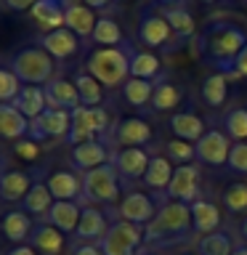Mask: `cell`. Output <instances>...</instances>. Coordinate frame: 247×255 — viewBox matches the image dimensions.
<instances>
[{
    "label": "cell",
    "mask_w": 247,
    "mask_h": 255,
    "mask_svg": "<svg viewBox=\"0 0 247 255\" xmlns=\"http://www.w3.org/2000/svg\"><path fill=\"white\" fill-rule=\"evenodd\" d=\"M223 205L229 213H245L247 210V183H231L223 191Z\"/></svg>",
    "instance_id": "obj_41"
},
{
    "label": "cell",
    "mask_w": 247,
    "mask_h": 255,
    "mask_svg": "<svg viewBox=\"0 0 247 255\" xmlns=\"http://www.w3.org/2000/svg\"><path fill=\"white\" fill-rule=\"evenodd\" d=\"M231 255H247V247H234V253Z\"/></svg>",
    "instance_id": "obj_52"
},
{
    "label": "cell",
    "mask_w": 247,
    "mask_h": 255,
    "mask_svg": "<svg viewBox=\"0 0 247 255\" xmlns=\"http://www.w3.org/2000/svg\"><path fill=\"white\" fill-rule=\"evenodd\" d=\"M112 138H115V143H120V146H146V143L151 141V128L149 123H143L141 117H125L120 120V123L112 128Z\"/></svg>",
    "instance_id": "obj_14"
},
{
    "label": "cell",
    "mask_w": 247,
    "mask_h": 255,
    "mask_svg": "<svg viewBox=\"0 0 247 255\" xmlns=\"http://www.w3.org/2000/svg\"><path fill=\"white\" fill-rule=\"evenodd\" d=\"M109 162L115 165V170L120 173L123 181H135V178H143V175H146V167L151 162V157L138 146H125V149H117Z\"/></svg>",
    "instance_id": "obj_10"
},
{
    "label": "cell",
    "mask_w": 247,
    "mask_h": 255,
    "mask_svg": "<svg viewBox=\"0 0 247 255\" xmlns=\"http://www.w3.org/2000/svg\"><path fill=\"white\" fill-rule=\"evenodd\" d=\"M5 255H37V250H32L29 245H16L13 250H8Z\"/></svg>",
    "instance_id": "obj_48"
},
{
    "label": "cell",
    "mask_w": 247,
    "mask_h": 255,
    "mask_svg": "<svg viewBox=\"0 0 247 255\" xmlns=\"http://www.w3.org/2000/svg\"><path fill=\"white\" fill-rule=\"evenodd\" d=\"M88 8H99V11H107V8L112 5V0H85Z\"/></svg>",
    "instance_id": "obj_50"
},
{
    "label": "cell",
    "mask_w": 247,
    "mask_h": 255,
    "mask_svg": "<svg viewBox=\"0 0 247 255\" xmlns=\"http://www.w3.org/2000/svg\"><path fill=\"white\" fill-rule=\"evenodd\" d=\"M72 130V112H64V109H45L37 120H32V128H29V138L32 141H45V138H59L64 135L67 138Z\"/></svg>",
    "instance_id": "obj_8"
},
{
    "label": "cell",
    "mask_w": 247,
    "mask_h": 255,
    "mask_svg": "<svg viewBox=\"0 0 247 255\" xmlns=\"http://www.w3.org/2000/svg\"><path fill=\"white\" fill-rule=\"evenodd\" d=\"M154 3H157V5H165V8H167V5H178V0H154Z\"/></svg>",
    "instance_id": "obj_51"
},
{
    "label": "cell",
    "mask_w": 247,
    "mask_h": 255,
    "mask_svg": "<svg viewBox=\"0 0 247 255\" xmlns=\"http://www.w3.org/2000/svg\"><path fill=\"white\" fill-rule=\"evenodd\" d=\"M29 128H32V120L24 117L13 104H3L0 107V130H3L5 138H11V141L29 138Z\"/></svg>",
    "instance_id": "obj_22"
},
{
    "label": "cell",
    "mask_w": 247,
    "mask_h": 255,
    "mask_svg": "<svg viewBox=\"0 0 247 255\" xmlns=\"http://www.w3.org/2000/svg\"><path fill=\"white\" fill-rule=\"evenodd\" d=\"M165 149H167V157H170L173 162L186 165V162H191V159H197V149H194V143H189V141H181V138L167 141Z\"/></svg>",
    "instance_id": "obj_43"
},
{
    "label": "cell",
    "mask_w": 247,
    "mask_h": 255,
    "mask_svg": "<svg viewBox=\"0 0 247 255\" xmlns=\"http://www.w3.org/2000/svg\"><path fill=\"white\" fill-rule=\"evenodd\" d=\"M197 48H199L202 61L213 72H221V75H226L229 80L242 77L237 72V59L247 48V29L242 24L213 19L202 32H199Z\"/></svg>",
    "instance_id": "obj_1"
},
{
    "label": "cell",
    "mask_w": 247,
    "mask_h": 255,
    "mask_svg": "<svg viewBox=\"0 0 247 255\" xmlns=\"http://www.w3.org/2000/svg\"><path fill=\"white\" fill-rule=\"evenodd\" d=\"M197 149V159L202 165H213V167H221L229 162V154H231V138L223 130H215L210 128L202 138L194 143Z\"/></svg>",
    "instance_id": "obj_9"
},
{
    "label": "cell",
    "mask_w": 247,
    "mask_h": 255,
    "mask_svg": "<svg viewBox=\"0 0 247 255\" xmlns=\"http://www.w3.org/2000/svg\"><path fill=\"white\" fill-rule=\"evenodd\" d=\"M80 218H83V207H80L77 202H53L51 213H48L43 221L56 226L61 234H69V231H77Z\"/></svg>",
    "instance_id": "obj_23"
},
{
    "label": "cell",
    "mask_w": 247,
    "mask_h": 255,
    "mask_svg": "<svg viewBox=\"0 0 247 255\" xmlns=\"http://www.w3.org/2000/svg\"><path fill=\"white\" fill-rule=\"evenodd\" d=\"M162 16L167 19L170 29L178 37H191V35H194V16H191V11L186 5H181V3L178 5H167Z\"/></svg>",
    "instance_id": "obj_36"
},
{
    "label": "cell",
    "mask_w": 247,
    "mask_h": 255,
    "mask_svg": "<svg viewBox=\"0 0 247 255\" xmlns=\"http://www.w3.org/2000/svg\"><path fill=\"white\" fill-rule=\"evenodd\" d=\"M48 189H51L56 202H75V199L83 197V178L75 173L59 170V173H51Z\"/></svg>",
    "instance_id": "obj_19"
},
{
    "label": "cell",
    "mask_w": 247,
    "mask_h": 255,
    "mask_svg": "<svg viewBox=\"0 0 247 255\" xmlns=\"http://www.w3.org/2000/svg\"><path fill=\"white\" fill-rule=\"evenodd\" d=\"M40 48H43L45 53H51V59H69V56L77 53L80 40L72 29L61 27V29L45 32V35L40 37Z\"/></svg>",
    "instance_id": "obj_16"
},
{
    "label": "cell",
    "mask_w": 247,
    "mask_h": 255,
    "mask_svg": "<svg viewBox=\"0 0 247 255\" xmlns=\"http://www.w3.org/2000/svg\"><path fill=\"white\" fill-rule=\"evenodd\" d=\"M146 255H149V253H146Z\"/></svg>",
    "instance_id": "obj_58"
},
{
    "label": "cell",
    "mask_w": 247,
    "mask_h": 255,
    "mask_svg": "<svg viewBox=\"0 0 247 255\" xmlns=\"http://www.w3.org/2000/svg\"><path fill=\"white\" fill-rule=\"evenodd\" d=\"M120 3H125V0H120Z\"/></svg>",
    "instance_id": "obj_56"
},
{
    "label": "cell",
    "mask_w": 247,
    "mask_h": 255,
    "mask_svg": "<svg viewBox=\"0 0 247 255\" xmlns=\"http://www.w3.org/2000/svg\"><path fill=\"white\" fill-rule=\"evenodd\" d=\"M53 202H56V199H53V194H51V189H48V183L35 181V186L29 189V194L21 199V207H24V213L40 215V221H43L45 215L51 213Z\"/></svg>",
    "instance_id": "obj_28"
},
{
    "label": "cell",
    "mask_w": 247,
    "mask_h": 255,
    "mask_svg": "<svg viewBox=\"0 0 247 255\" xmlns=\"http://www.w3.org/2000/svg\"><path fill=\"white\" fill-rule=\"evenodd\" d=\"M229 167L237 173H247V143H234V146H231Z\"/></svg>",
    "instance_id": "obj_44"
},
{
    "label": "cell",
    "mask_w": 247,
    "mask_h": 255,
    "mask_svg": "<svg viewBox=\"0 0 247 255\" xmlns=\"http://www.w3.org/2000/svg\"><path fill=\"white\" fill-rule=\"evenodd\" d=\"M35 186L29 173L24 170H5L3 178H0V197L5 202H21L24 197L29 194V189Z\"/></svg>",
    "instance_id": "obj_24"
},
{
    "label": "cell",
    "mask_w": 247,
    "mask_h": 255,
    "mask_svg": "<svg viewBox=\"0 0 247 255\" xmlns=\"http://www.w3.org/2000/svg\"><path fill=\"white\" fill-rule=\"evenodd\" d=\"M237 72H239L242 77H247V48L239 53V59H237Z\"/></svg>",
    "instance_id": "obj_49"
},
{
    "label": "cell",
    "mask_w": 247,
    "mask_h": 255,
    "mask_svg": "<svg viewBox=\"0 0 247 255\" xmlns=\"http://www.w3.org/2000/svg\"><path fill=\"white\" fill-rule=\"evenodd\" d=\"M170 130L175 133V138L189 141V143H197L207 133L205 123L197 115H191V112H175V115L170 117Z\"/></svg>",
    "instance_id": "obj_25"
},
{
    "label": "cell",
    "mask_w": 247,
    "mask_h": 255,
    "mask_svg": "<svg viewBox=\"0 0 247 255\" xmlns=\"http://www.w3.org/2000/svg\"><path fill=\"white\" fill-rule=\"evenodd\" d=\"M117 215L120 221H127V223H151V218L157 215V207L151 202V197L141 194V191H130V194L123 197V202L117 205Z\"/></svg>",
    "instance_id": "obj_12"
},
{
    "label": "cell",
    "mask_w": 247,
    "mask_h": 255,
    "mask_svg": "<svg viewBox=\"0 0 247 255\" xmlns=\"http://www.w3.org/2000/svg\"><path fill=\"white\" fill-rule=\"evenodd\" d=\"M202 3H215V0H202Z\"/></svg>",
    "instance_id": "obj_54"
},
{
    "label": "cell",
    "mask_w": 247,
    "mask_h": 255,
    "mask_svg": "<svg viewBox=\"0 0 247 255\" xmlns=\"http://www.w3.org/2000/svg\"><path fill=\"white\" fill-rule=\"evenodd\" d=\"M109 159H112V154H109L107 143H101V141H85L80 146H72V165L83 173L107 165Z\"/></svg>",
    "instance_id": "obj_17"
},
{
    "label": "cell",
    "mask_w": 247,
    "mask_h": 255,
    "mask_svg": "<svg viewBox=\"0 0 247 255\" xmlns=\"http://www.w3.org/2000/svg\"><path fill=\"white\" fill-rule=\"evenodd\" d=\"M45 91V101L48 109H64V112H75L83 107V99H80V91L75 83L69 80H51L48 85H43Z\"/></svg>",
    "instance_id": "obj_15"
},
{
    "label": "cell",
    "mask_w": 247,
    "mask_h": 255,
    "mask_svg": "<svg viewBox=\"0 0 247 255\" xmlns=\"http://www.w3.org/2000/svg\"><path fill=\"white\" fill-rule=\"evenodd\" d=\"M245 3H247V0H245Z\"/></svg>",
    "instance_id": "obj_57"
},
{
    "label": "cell",
    "mask_w": 247,
    "mask_h": 255,
    "mask_svg": "<svg viewBox=\"0 0 247 255\" xmlns=\"http://www.w3.org/2000/svg\"><path fill=\"white\" fill-rule=\"evenodd\" d=\"M130 77L138 80H157L159 77V59L149 51H135L130 53Z\"/></svg>",
    "instance_id": "obj_35"
},
{
    "label": "cell",
    "mask_w": 247,
    "mask_h": 255,
    "mask_svg": "<svg viewBox=\"0 0 247 255\" xmlns=\"http://www.w3.org/2000/svg\"><path fill=\"white\" fill-rule=\"evenodd\" d=\"M191 218H194V231L197 234H215L221 226V210L207 199H197L191 202Z\"/></svg>",
    "instance_id": "obj_26"
},
{
    "label": "cell",
    "mask_w": 247,
    "mask_h": 255,
    "mask_svg": "<svg viewBox=\"0 0 247 255\" xmlns=\"http://www.w3.org/2000/svg\"><path fill=\"white\" fill-rule=\"evenodd\" d=\"M72 255H104L101 253V247L99 245H77V247H72Z\"/></svg>",
    "instance_id": "obj_47"
},
{
    "label": "cell",
    "mask_w": 247,
    "mask_h": 255,
    "mask_svg": "<svg viewBox=\"0 0 247 255\" xmlns=\"http://www.w3.org/2000/svg\"><path fill=\"white\" fill-rule=\"evenodd\" d=\"M109 231V226H107V218H104V213L101 210H96V207H91V205H83V218H80V226H77V239L80 242H96L99 245L101 242V237Z\"/></svg>",
    "instance_id": "obj_20"
},
{
    "label": "cell",
    "mask_w": 247,
    "mask_h": 255,
    "mask_svg": "<svg viewBox=\"0 0 247 255\" xmlns=\"http://www.w3.org/2000/svg\"><path fill=\"white\" fill-rule=\"evenodd\" d=\"M242 234L247 237V218H245V223H242Z\"/></svg>",
    "instance_id": "obj_53"
},
{
    "label": "cell",
    "mask_w": 247,
    "mask_h": 255,
    "mask_svg": "<svg viewBox=\"0 0 247 255\" xmlns=\"http://www.w3.org/2000/svg\"><path fill=\"white\" fill-rule=\"evenodd\" d=\"M13 107L21 112L24 117H29V120H37L43 112L48 109V101H45V91L40 85H24L21 88V93L16 96V101H13Z\"/></svg>",
    "instance_id": "obj_27"
},
{
    "label": "cell",
    "mask_w": 247,
    "mask_h": 255,
    "mask_svg": "<svg viewBox=\"0 0 247 255\" xmlns=\"http://www.w3.org/2000/svg\"><path fill=\"white\" fill-rule=\"evenodd\" d=\"M16 154L24 157V159H37V154H40L37 141H32V138H21V141H16Z\"/></svg>",
    "instance_id": "obj_45"
},
{
    "label": "cell",
    "mask_w": 247,
    "mask_h": 255,
    "mask_svg": "<svg viewBox=\"0 0 247 255\" xmlns=\"http://www.w3.org/2000/svg\"><path fill=\"white\" fill-rule=\"evenodd\" d=\"M199 93H202V101L207 104L210 109H218L223 101H226V93H229V77L221 75V72H210L202 85H199Z\"/></svg>",
    "instance_id": "obj_31"
},
{
    "label": "cell",
    "mask_w": 247,
    "mask_h": 255,
    "mask_svg": "<svg viewBox=\"0 0 247 255\" xmlns=\"http://www.w3.org/2000/svg\"><path fill=\"white\" fill-rule=\"evenodd\" d=\"M120 194V173L107 162L101 167L83 173V199L88 202H115Z\"/></svg>",
    "instance_id": "obj_6"
},
{
    "label": "cell",
    "mask_w": 247,
    "mask_h": 255,
    "mask_svg": "<svg viewBox=\"0 0 247 255\" xmlns=\"http://www.w3.org/2000/svg\"><path fill=\"white\" fill-rule=\"evenodd\" d=\"M223 128H226V135L234 141L247 138V109L242 107H231L223 115Z\"/></svg>",
    "instance_id": "obj_39"
},
{
    "label": "cell",
    "mask_w": 247,
    "mask_h": 255,
    "mask_svg": "<svg viewBox=\"0 0 247 255\" xmlns=\"http://www.w3.org/2000/svg\"><path fill=\"white\" fill-rule=\"evenodd\" d=\"M141 242H146L141 226L127 223V221H115L107 234L101 237L99 247H101L104 255H135Z\"/></svg>",
    "instance_id": "obj_7"
},
{
    "label": "cell",
    "mask_w": 247,
    "mask_h": 255,
    "mask_svg": "<svg viewBox=\"0 0 247 255\" xmlns=\"http://www.w3.org/2000/svg\"><path fill=\"white\" fill-rule=\"evenodd\" d=\"M29 247L37 253H43V255H61L64 234L56 226H51L48 221H40V223H35V229H32Z\"/></svg>",
    "instance_id": "obj_18"
},
{
    "label": "cell",
    "mask_w": 247,
    "mask_h": 255,
    "mask_svg": "<svg viewBox=\"0 0 247 255\" xmlns=\"http://www.w3.org/2000/svg\"><path fill=\"white\" fill-rule=\"evenodd\" d=\"M8 69L13 72L21 83L29 85H48L53 77V59L43 48H21L8 59Z\"/></svg>",
    "instance_id": "obj_4"
},
{
    "label": "cell",
    "mask_w": 247,
    "mask_h": 255,
    "mask_svg": "<svg viewBox=\"0 0 247 255\" xmlns=\"http://www.w3.org/2000/svg\"><path fill=\"white\" fill-rule=\"evenodd\" d=\"M109 130V115L104 107H80L72 112V130L67 141L72 146H80L85 141H96L99 133Z\"/></svg>",
    "instance_id": "obj_5"
},
{
    "label": "cell",
    "mask_w": 247,
    "mask_h": 255,
    "mask_svg": "<svg viewBox=\"0 0 247 255\" xmlns=\"http://www.w3.org/2000/svg\"><path fill=\"white\" fill-rule=\"evenodd\" d=\"M91 40L99 48H120L123 45V29H120V24L112 19V16H101L99 21H96V29Z\"/></svg>",
    "instance_id": "obj_34"
},
{
    "label": "cell",
    "mask_w": 247,
    "mask_h": 255,
    "mask_svg": "<svg viewBox=\"0 0 247 255\" xmlns=\"http://www.w3.org/2000/svg\"><path fill=\"white\" fill-rule=\"evenodd\" d=\"M181 104V88L173 83H159L154 96H151V107L157 112H173Z\"/></svg>",
    "instance_id": "obj_38"
},
{
    "label": "cell",
    "mask_w": 247,
    "mask_h": 255,
    "mask_svg": "<svg viewBox=\"0 0 247 255\" xmlns=\"http://www.w3.org/2000/svg\"><path fill=\"white\" fill-rule=\"evenodd\" d=\"M162 83V77L157 80H138V77H130L127 83L123 85V93H125V101L130 104V107H146L151 101V96H154L157 85Z\"/></svg>",
    "instance_id": "obj_30"
},
{
    "label": "cell",
    "mask_w": 247,
    "mask_h": 255,
    "mask_svg": "<svg viewBox=\"0 0 247 255\" xmlns=\"http://www.w3.org/2000/svg\"><path fill=\"white\" fill-rule=\"evenodd\" d=\"M96 21L99 19L93 16V8H88L85 3H72L64 8V27L72 29L77 37H91Z\"/></svg>",
    "instance_id": "obj_21"
},
{
    "label": "cell",
    "mask_w": 247,
    "mask_h": 255,
    "mask_svg": "<svg viewBox=\"0 0 247 255\" xmlns=\"http://www.w3.org/2000/svg\"><path fill=\"white\" fill-rule=\"evenodd\" d=\"M19 93H21V80L16 77L8 67H3V69H0V101H3V104H13Z\"/></svg>",
    "instance_id": "obj_42"
},
{
    "label": "cell",
    "mask_w": 247,
    "mask_h": 255,
    "mask_svg": "<svg viewBox=\"0 0 247 255\" xmlns=\"http://www.w3.org/2000/svg\"><path fill=\"white\" fill-rule=\"evenodd\" d=\"M29 13L45 32H53V29L64 27V5H61V0H40Z\"/></svg>",
    "instance_id": "obj_29"
},
{
    "label": "cell",
    "mask_w": 247,
    "mask_h": 255,
    "mask_svg": "<svg viewBox=\"0 0 247 255\" xmlns=\"http://www.w3.org/2000/svg\"><path fill=\"white\" fill-rule=\"evenodd\" d=\"M181 255H191V253H181Z\"/></svg>",
    "instance_id": "obj_55"
},
{
    "label": "cell",
    "mask_w": 247,
    "mask_h": 255,
    "mask_svg": "<svg viewBox=\"0 0 247 255\" xmlns=\"http://www.w3.org/2000/svg\"><path fill=\"white\" fill-rule=\"evenodd\" d=\"M130 43H123L120 48H96L88 56V72L107 88L125 85L130 80Z\"/></svg>",
    "instance_id": "obj_3"
},
{
    "label": "cell",
    "mask_w": 247,
    "mask_h": 255,
    "mask_svg": "<svg viewBox=\"0 0 247 255\" xmlns=\"http://www.w3.org/2000/svg\"><path fill=\"white\" fill-rule=\"evenodd\" d=\"M191 226H194L191 205L167 199V202L157 210L154 218H151V223H146L143 239H146L149 245H173V242L186 239Z\"/></svg>",
    "instance_id": "obj_2"
},
{
    "label": "cell",
    "mask_w": 247,
    "mask_h": 255,
    "mask_svg": "<svg viewBox=\"0 0 247 255\" xmlns=\"http://www.w3.org/2000/svg\"><path fill=\"white\" fill-rule=\"evenodd\" d=\"M138 43L146 45V51L149 48H159V45H165L167 40H170V24H167L165 16H159L154 11H143L141 13V19H138Z\"/></svg>",
    "instance_id": "obj_13"
},
{
    "label": "cell",
    "mask_w": 247,
    "mask_h": 255,
    "mask_svg": "<svg viewBox=\"0 0 247 255\" xmlns=\"http://www.w3.org/2000/svg\"><path fill=\"white\" fill-rule=\"evenodd\" d=\"M32 229H35V223L29 221L27 213H21V210L5 213V218H3V231H5V237L11 239V242L24 245V239L32 237Z\"/></svg>",
    "instance_id": "obj_32"
},
{
    "label": "cell",
    "mask_w": 247,
    "mask_h": 255,
    "mask_svg": "<svg viewBox=\"0 0 247 255\" xmlns=\"http://www.w3.org/2000/svg\"><path fill=\"white\" fill-rule=\"evenodd\" d=\"M197 194H199V170L194 165H178L165 197L173 199V202L191 205V202H197Z\"/></svg>",
    "instance_id": "obj_11"
},
{
    "label": "cell",
    "mask_w": 247,
    "mask_h": 255,
    "mask_svg": "<svg viewBox=\"0 0 247 255\" xmlns=\"http://www.w3.org/2000/svg\"><path fill=\"white\" fill-rule=\"evenodd\" d=\"M40 0H3V5L8 11H32Z\"/></svg>",
    "instance_id": "obj_46"
},
{
    "label": "cell",
    "mask_w": 247,
    "mask_h": 255,
    "mask_svg": "<svg viewBox=\"0 0 247 255\" xmlns=\"http://www.w3.org/2000/svg\"><path fill=\"white\" fill-rule=\"evenodd\" d=\"M199 255H231V239L229 234H223V231H215V234H207L199 239V247H197Z\"/></svg>",
    "instance_id": "obj_40"
},
{
    "label": "cell",
    "mask_w": 247,
    "mask_h": 255,
    "mask_svg": "<svg viewBox=\"0 0 247 255\" xmlns=\"http://www.w3.org/2000/svg\"><path fill=\"white\" fill-rule=\"evenodd\" d=\"M75 85L80 91V99H83V107H99L104 99V85L96 80L91 72H80L75 77Z\"/></svg>",
    "instance_id": "obj_37"
},
{
    "label": "cell",
    "mask_w": 247,
    "mask_h": 255,
    "mask_svg": "<svg viewBox=\"0 0 247 255\" xmlns=\"http://www.w3.org/2000/svg\"><path fill=\"white\" fill-rule=\"evenodd\" d=\"M173 167H170V159L167 157H159L154 154L151 157V162L146 167V175H143V183H146L149 189H157V191H162L170 186V181H173Z\"/></svg>",
    "instance_id": "obj_33"
}]
</instances>
